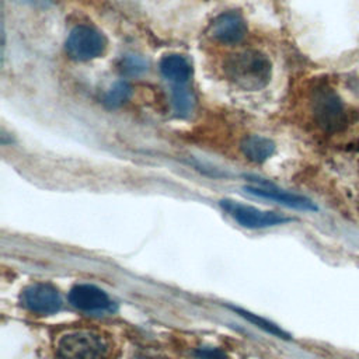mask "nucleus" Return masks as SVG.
Segmentation results:
<instances>
[{
	"label": "nucleus",
	"mask_w": 359,
	"mask_h": 359,
	"mask_svg": "<svg viewBox=\"0 0 359 359\" xmlns=\"http://www.w3.org/2000/svg\"><path fill=\"white\" fill-rule=\"evenodd\" d=\"M311 112L317 126L327 133L342 132L348 126V115L339 95L327 84L314 88Z\"/></svg>",
	"instance_id": "obj_2"
},
{
	"label": "nucleus",
	"mask_w": 359,
	"mask_h": 359,
	"mask_svg": "<svg viewBox=\"0 0 359 359\" xmlns=\"http://www.w3.org/2000/svg\"><path fill=\"white\" fill-rule=\"evenodd\" d=\"M240 149L250 161L264 163L273 154L275 143L269 137L259 136V135H250L241 140Z\"/></svg>",
	"instance_id": "obj_11"
},
{
	"label": "nucleus",
	"mask_w": 359,
	"mask_h": 359,
	"mask_svg": "<svg viewBox=\"0 0 359 359\" xmlns=\"http://www.w3.org/2000/svg\"><path fill=\"white\" fill-rule=\"evenodd\" d=\"M158 69L164 79L175 84H185L192 76V66L189 60L178 53L163 56L158 63Z\"/></svg>",
	"instance_id": "obj_10"
},
{
	"label": "nucleus",
	"mask_w": 359,
	"mask_h": 359,
	"mask_svg": "<svg viewBox=\"0 0 359 359\" xmlns=\"http://www.w3.org/2000/svg\"><path fill=\"white\" fill-rule=\"evenodd\" d=\"M247 22L237 11H224L216 15L209 27L208 35L223 45H236L247 35Z\"/></svg>",
	"instance_id": "obj_6"
},
{
	"label": "nucleus",
	"mask_w": 359,
	"mask_h": 359,
	"mask_svg": "<svg viewBox=\"0 0 359 359\" xmlns=\"http://www.w3.org/2000/svg\"><path fill=\"white\" fill-rule=\"evenodd\" d=\"M223 73L236 87L245 91H258L271 81L272 65L261 50L244 49L230 53L223 60Z\"/></svg>",
	"instance_id": "obj_1"
},
{
	"label": "nucleus",
	"mask_w": 359,
	"mask_h": 359,
	"mask_svg": "<svg viewBox=\"0 0 359 359\" xmlns=\"http://www.w3.org/2000/svg\"><path fill=\"white\" fill-rule=\"evenodd\" d=\"M107 39L102 32L90 25H76L67 35L65 49L67 56L76 62L93 60L104 53Z\"/></svg>",
	"instance_id": "obj_4"
},
{
	"label": "nucleus",
	"mask_w": 359,
	"mask_h": 359,
	"mask_svg": "<svg viewBox=\"0 0 359 359\" xmlns=\"http://www.w3.org/2000/svg\"><path fill=\"white\" fill-rule=\"evenodd\" d=\"M132 95V87L128 81L119 80L111 86V88L104 95V105L109 109H115L122 107Z\"/></svg>",
	"instance_id": "obj_12"
},
{
	"label": "nucleus",
	"mask_w": 359,
	"mask_h": 359,
	"mask_svg": "<svg viewBox=\"0 0 359 359\" xmlns=\"http://www.w3.org/2000/svg\"><path fill=\"white\" fill-rule=\"evenodd\" d=\"M195 356L198 359H226V353L222 349L210 348V346L198 348L195 351Z\"/></svg>",
	"instance_id": "obj_16"
},
{
	"label": "nucleus",
	"mask_w": 359,
	"mask_h": 359,
	"mask_svg": "<svg viewBox=\"0 0 359 359\" xmlns=\"http://www.w3.org/2000/svg\"><path fill=\"white\" fill-rule=\"evenodd\" d=\"M21 303L25 309L36 314H53L60 309V296L57 290L48 283H34L21 293Z\"/></svg>",
	"instance_id": "obj_7"
},
{
	"label": "nucleus",
	"mask_w": 359,
	"mask_h": 359,
	"mask_svg": "<svg viewBox=\"0 0 359 359\" xmlns=\"http://www.w3.org/2000/svg\"><path fill=\"white\" fill-rule=\"evenodd\" d=\"M56 352L60 359H107L108 346L98 334L81 330L63 335Z\"/></svg>",
	"instance_id": "obj_3"
},
{
	"label": "nucleus",
	"mask_w": 359,
	"mask_h": 359,
	"mask_svg": "<svg viewBox=\"0 0 359 359\" xmlns=\"http://www.w3.org/2000/svg\"><path fill=\"white\" fill-rule=\"evenodd\" d=\"M118 66L121 73L126 76H139L147 70V62L142 56L135 53L122 56Z\"/></svg>",
	"instance_id": "obj_15"
},
{
	"label": "nucleus",
	"mask_w": 359,
	"mask_h": 359,
	"mask_svg": "<svg viewBox=\"0 0 359 359\" xmlns=\"http://www.w3.org/2000/svg\"><path fill=\"white\" fill-rule=\"evenodd\" d=\"M233 310L237 311L241 317H244V318L248 320L250 323H252V324H255L257 327L262 328L264 331H266V332H269V334H272V335H275V337L283 338V339H287V338H289V334H287L286 331H283L280 327H278L276 324H273V323H271V321H268V320H265V318H262V317H259V316H257V314H252V313H250V311L241 310V309H238V307H233Z\"/></svg>",
	"instance_id": "obj_14"
},
{
	"label": "nucleus",
	"mask_w": 359,
	"mask_h": 359,
	"mask_svg": "<svg viewBox=\"0 0 359 359\" xmlns=\"http://www.w3.org/2000/svg\"><path fill=\"white\" fill-rule=\"evenodd\" d=\"M69 302L76 309L86 311H102L112 307V302L104 290L87 283L73 286L69 292Z\"/></svg>",
	"instance_id": "obj_8"
},
{
	"label": "nucleus",
	"mask_w": 359,
	"mask_h": 359,
	"mask_svg": "<svg viewBox=\"0 0 359 359\" xmlns=\"http://www.w3.org/2000/svg\"><path fill=\"white\" fill-rule=\"evenodd\" d=\"M171 104L177 116L185 118L191 114L194 108L192 94L184 84H175L171 91Z\"/></svg>",
	"instance_id": "obj_13"
},
{
	"label": "nucleus",
	"mask_w": 359,
	"mask_h": 359,
	"mask_svg": "<svg viewBox=\"0 0 359 359\" xmlns=\"http://www.w3.org/2000/svg\"><path fill=\"white\" fill-rule=\"evenodd\" d=\"M220 205L234 220H237L241 226L248 229H264V227H271L276 224H283L292 220L290 217H286L276 212L261 210V209L247 206L229 199H223Z\"/></svg>",
	"instance_id": "obj_5"
},
{
	"label": "nucleus",
	"mask_w": 359,
	"mask_h": 359,
	"mask_svg": "<svg viewBox=\"0 0 359 359\" xmlns=\"http://www.w3.org/2000/svg\"><path fill=\"white\" fill-rule=\"evenodd\" d=\"M250 194H254L261 198H268L272 201H276L285 206L293 208V209H300V210H317V206L314 202H311L309 198L292 194L283 189H279L273 185L264 184V187H247L245 188Z\"/></svg>",
	"instance_id": "obj_9"
}]
</instances>
